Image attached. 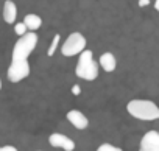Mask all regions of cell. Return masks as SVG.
<instances>
[{
  "mask_svg": "<svg viewBox=\"0 0 159 151\" xmlns=\"http://www.w3.org/2000/svg\"><path fill=\"white\" fill-rule=\"evenodd\" d=\"M84 50H86V38L78 31L69 34V38L61 45V53H62V56H67V58L75 56V55H81Z\"/></svg>",
  "mask_w": 159,
  "mask_h": 151,
  "instance_id": "cell-4",
  "label": "cell"
},
{
  "mask_svg": "<svg viewBox=\"0 0 159 151\" xmlns=\"http://www.w3.org/2000/svg\"><path fill=\"white\" fill-rule=\"evenodd\" d=\"M14 31H16L19 36H24L25 33H28V30H27V27H25L24 22H17V24H14Z\"/></svg>",
  "mask_w": 159,
  "mask_h": 151,
  "instance_id": "cell-14",
  "label": "cell"
},
{
  "mask_svg": "<svg viewBox=\"0 0 159 151\" xmlns=\"http://www.w3.org/2000/svg\"><path fill=\"white\" fill-rule=\"evenodd\" d=\"M97 151H123V149L119 148V146H114L111 143H103V145H100L97 148Z\"/></svg>",
  "mask_w": 159,
  "mask_h": 151,
  "instance_id": "cell-13",
  "label": "cell"
},
{
  "mask_svg": "<svg viewBox=\"0 0 159 151\" xmlns=\"http://www.w3.org/2000/svg\"><path fill=\"white\" fill-rule=\"evenodd\" d=\"M126 111L137 120L153 122L159 118V106L150 100H131L126 104Z\"/></svg>",
  "mask_w": 159,
  "mask_h": 151,
  "instance_id": "cell-1",
  "label": "cell"
},
{
  "mask_svg": "<svg viewBox=\"0 0 159 151\" xmlns=\"http://www.w3.org/2000/svg\"><path fill=\"white\" fill-rule=\"evenodd\" d=\"M59 39H61V36H59V34H55L53 42H52V45H50L48 50H47V55H48V56H53V55H55V51H56V48H58V45H59Z\"/></svg>",
  "mask_w": 159,
  "mask_h": 151,
  "instance_id": "cell-12",
  "label": "cell"
},
{
  "mask_svg": "<svg viewBox=\"0 0 159 151\" xmlns=\"http://www.w3.org/2000/svg\"><path fill=\"white\" fill-rule=\"evenodd\" d=\"M38 45V34L34 31H28L24 36H20L17 39V42L14 44L13 48V56L11 59H28V56L31 55V51L36 48Z\"/></svg>",
  "mask_w": 159,
  "mask_h": 151,
  "instance_id": "cell-3",
  "label": "cell"
},
{
  "mask_svg": "<svg viewBox=\"0 0 159 151\" xmlns=\"http://www.w3.org/2000/svg\"><path fill=\"white\" fill-rule=\"evenodd\" d=\"M16 17H17V7L13 0H7L3 3V19L7 24L13 25L16 24Z\"/></svg>",
  "mask_w": 159,
  "mask_h": 151,
  "instance_id": "cell-9",
  "label": "cell"
},
{
  "mask_svg": "<svg viewBox=\"0 0 159 151\" xmlns=\"http://www.w3.org/2000/svg\"><path fill=\"white\" fill-rule=\"evenodd\" d=\"M28 59H11V64L7 70V77L11 83H20L30 75Z\"/></svg>",
  "mask_w": 159,
  "mask_h": 151,
  "instance_id": "cell-5",
  "label": "cell"
},
{
  "mask_svg": "<svg viewBox=\"0 0 159 151\" xmlns=\"http://www.w3.org/2000/svg\"><path fill=\"white\" fill-rule=\"evenodd\" d=\"M139 151H159V132L157 131H148L143 134Z\"/></svg>",
  "mask_w": 159,
  "mask_h": 151,
  "instance_id": "cell-6",
  "label": "cell"
},
{
  "mask_svg": "<svg viewBox=\"0 0 159 151\" xmlns=\"http://www.w3.org/2000/svg\"><path fill=\"white\" fill-rule=\"evenodd\" d=\"M48 142H50L52 146L61 148V149H64V151H73V149H75V142H73L70 137H67V135H64V134H59V132L52 134V135L48 137Z\"/></svg>",
  "mask_w": 159,
  "mask_h": 151,
  "instance_id": "cell-7",
  "label": "cell"
},
{
  "mask_svg": "<svg viewBox=\"0 0 159 151\" xmlns=\"http://www.w3.org/2000/svg\"><path fill=\"white\" fill-rule=\"evenodd\" d=\"M150 3V0H139V7H147Z\"/></svg>",
  "mask_w": 159,
  "mask_h": 151,
  "instance_id": "cell-17",
  "label": "cell"
},
{
  "mask_svg": "<svg viewBox=\"0 0 159 151\" xmlns=\"http://www.w3.org/2000/svg\"><path fill=\"white\" fill-rule=\"evenodd\" d=\"M0 91H2V80H0Z\"/></svg>",
  "mask_w": 159,
  "mask_h": 151,
  "instance_id": "cell-19",
  "label": "cell"
},
{
  "mask_svg": "<svg viewBox=\"0 0 159 151\" xmlns=\"http://www.w3.org/2000/svg\"><path fill=\"white\" fill-rule=\"evenodd\" d=\"M100 65L105 72H114L116 70V65H117V61H116V56L109 51L103 53L100 56Z\"/></svg>",
  "mask_w": 159,
  "mask_h": 151,
  "instance_id": "cell-10",
  "label": "cell"
},
{
  "mask_svg": "<svg viewBox=\"0 0 159 151\" xmlns=\"http://www.w3.org/2000/svg\"><path fill=\"white\" fill-rule=\"evenodd\" d=\"M67 120H69L70 125L75 126L76 129H86V128L89 126V120H88V117H86L81 111H76V109L67 112Z\"/></svg>",
  "mask_w": 159,
  "mask_h": 151,
  "instance_id": "cell-8",
  "label": "cell"
},
{
  "mask_svg": "<svg viewBox=\"0 0 159 151\" xmlns=\"http://www.w3.org/2000/svg\"><path fill=\"white\" fill-rule=\"evenodd\" d=\"M75 73L78 78L86 81H94L98 77V64L94 61V53L91 50H84L78 56Z\"/></svg>",
  "mask_w": 159,
  "mask_h": 151,
  "instance_id": "cell-2",
  "label": "cell"
},
{
  "mask_svg": "<svg viewBox=\"0 0 159 151\" xmlns=\"http://www.w3.org/2000/svg\"><path fill=\"white\" fill-rule=\"evenodd\" d=\"M154 8H156V11H159V0H156V2H154Z\"/></svg>",
  "mask_w": 159,
  "mask_h": 151,
  "instance_id": "cell-18",
  "label": "cell"
},
{
  "mask_svg": "<svg viewBox=\"0 0 159 151\" xmlns=\"http://www.w3.org/2000/svg\"><path fill=\"white\" fill-rule=\"evenodd\" d=\"M72 94H73V95H80V94H81V87H80L78 84H75V86L72 87Z\"/></svg>",
  "mask_w": 159,
  "mask_h": 151,
  "instance_id": "cell-16",
  "label": "cell"
},
{
  "mask_svg": "<svg viewBox=\"0 0 159 151\" xmlns=\"http://www.w3.org/2000/svg\"><path fill=\"white\" fill-rule=\"evenodd\" d=\"M22 22L25 24V27H27L28 31H36V30H39L41 25H42V19H41L38 14H27Z\"/></svg>",
  "mask_w": 159,
  "mask_h": 151,
  "instance_id": "cell-11",
  "label": "cell"
},
{
  "mask_svg": "<svg viewBox=\"0 0 159 151\" xmlns=\"http://www.w3.org/2000/svg\"><path fill=\"white\" fill-rule=\"evenodd\" d=\"M0 151H17V148L11 145H5V146H0Z\"/></svg>",
  "mask_w": 159,
  "mask_h": 151,
  "instance_id": "cell-15",
  "label": "cell"
}]
</instances>
